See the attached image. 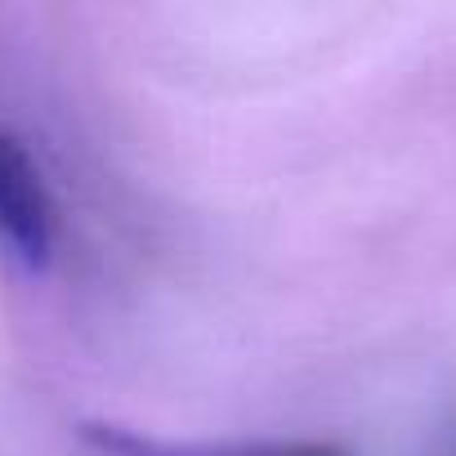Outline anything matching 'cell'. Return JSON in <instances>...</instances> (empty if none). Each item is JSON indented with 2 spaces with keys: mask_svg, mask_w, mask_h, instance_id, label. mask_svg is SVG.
<instances>
[{
  "mask_svg": "<svg viewBox=\"0 0 456 456\" xmlns=\"http://www.w3.org/2000/svg\"><path fill=\"white\" fill-rule=\"evenodd\" d=\"M447 456H456V443H452V447H447Z\"/></svg>",
  "mask_w": 456,
  "mask_h": 456,
  "instance_id": "cell-3",
  "label": "cell"
},
{
  "mask_svg": "<svg viewBox=\"0 0 456 456\" xmlns=\"http://www.w3.org/2000/svg\"><path fill=\"white\" fill-rule=\"evenodd\" d=\"M0 242L28 269H45L54 256L50 183L23 134H14L10 126H0Z\"/></svg>",
  "mask_w": 456,
  "mask_h": 456,
  "instance_id": "cell-1",
  "label": "cell"
},
{
  "mask_svg": "<svg viewBox=\"0 0 456 456\" xmlns=\"http://www.w3.org/2000/svg\"><path fill=\"white\" fill-rule=\"evenodd\" d=\"M81 438L99 456H354V447L340 438H265V443H219V447L201 443L197 447V443H161L112 420L81 425Z\"/></svg>",
  "mask_w": 456,
  "mask_h": 456,
  "instance_id": "cell-2",
  "label": "cell"
}]
</instances>
